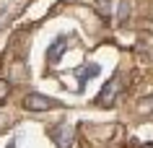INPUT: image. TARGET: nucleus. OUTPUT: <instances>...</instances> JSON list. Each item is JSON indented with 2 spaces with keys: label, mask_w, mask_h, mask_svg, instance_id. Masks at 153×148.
Wrapping results in <instances>:
<instances>
[{
  "label": "nucleus",
  "mask_w": 153,
  "mask_h": 148,
  "mask_svg": "<svg viewBox=\"0 0 153 148\" xmlns=\"http://www.w3.org/2000/svg\"><path fill=\"white\" fill-rule=\"evenodd\" d=\"M122 86H125V81H122V73H114L109 81H106V86L101 89V94H99V104L101 107H112L114 101H117V96H120Z\"/></svg>",
  "instance_id": "nucleus-1"
},
{
  "label": "nucleus",
  "mask_w": 153,
  "mask_h": 148,
  "mask_svg": "<svg viewBox=\"0 0 153 148\" xmlns=\"http://www.w3.org/2000/svg\"><path fill=\"white\" fill-rule=\"evenodd\" d=\"M52 107H55V101L44 94H26L24 99V109H29V112H49Z\"/></svg>",
  "instance_id": "nucleus-2"
},
{
  "label": "nucleus",
  "mask_w": 153,
  "mask_h": 148,
  "mask_svg": "<svg viewBox=\"0 0 153 148\" xmlns=\"http://www.w3.org/2000/svg\"><path fill=\"white\" fill-rule=\"evenodd\" d=\"M52 138H55L57 148H73L75 146V130L70 125H57L52 130Z\"/></svg>",
  "instance_id": "nucleus-3"
},
{
  "label": "nucleus",
  "mask_w": 153,
  "mask_h": 148,
  "mask_svg": "<svg viewBox=\"0 0 153 148\" xmlns=\"http://www.w3.org/2000/svg\"><path fill=\"white\" fill-rule=\"evenodd\" d=\"M65 47H68V39H65V36H60V39H57V44H52V47L47 49V60H49V62H57V60L62 57Z\"/></svg>",
  "instance_id": "nucleus-4"
},
{
  "label": "nucleus",
  "mask_w": 153,
  "mask_h": 148,
  "mask_svg": "<svg viewBox=\"0 0 153 148\" xmlns=\"http://www.w3.org/2000/svg\"><path fill=\"white\" fill-rule=\"evenodd\" d=\"M8 91H10V86H8V81L5 78H0V104L8 99Z\"/></svg>",
  "instance_id": "nucleus-5"
},
{
  "label": "nucleus",
  "mask_w": 153,
  "mask_h": 148,
  "mask_svg": "<svg viewBox=\"0 0 153 148\" xmlns=\"http://www.w3.org/2000/svg\"><path fill=\"white\" fill-rule=\"evenodd\" d=\"M99 3H101V13L109 16V0H99Z\"/></svg>",
  "instance_id": "nucleus-6"
},
{
  "label": "nucleus",
  "mask_w": 153,
  "mask_h": 148,
  "mask_svg": "<svg viewBox=\"0 0 153 148\" xmlns=\"http://www.w3.org/2000/svg\"><path fill=\"white\" fill-rule=\"evenodd\" d=\"M143 148H153V143H148V146H143Z\"/></svg>",
  "instance_id": "nucleus-7"
}]
</instances>
